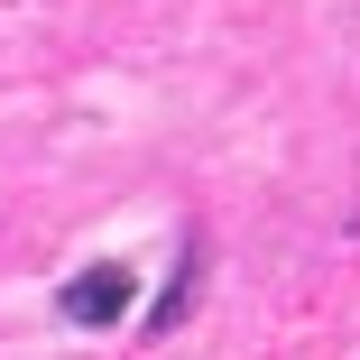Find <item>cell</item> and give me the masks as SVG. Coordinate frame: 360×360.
I'll return each instance as SVG.
<instances>
[{
	"instance_id": "1",
	"label": "cell",
	"mask_w": 360,
	"mask_h": 360,
	"mask_svg": "<svg viewBox=\"0 0 360 360\" xmlns=\"http://www.w3.org/2000/svg\"><path fill=\"white\" fill-rule=\"evenodd\" d=\"M129 296H139V277H129L120 259H102V268H84L75 286H65V323L102 333V323H120V314H129Z\"/></svg>"
},
{
	"instance_id": "2",
	"label": "cell",
	"mask_w": 360,
	"mask_h": 360,
	"mask_svg": "<svg viewBox=\"0 0 360 360\" xmlns=\"http://www.w3.org/2000/svg\"><path fill=\"white\" fill-rule=\"evenodd\" d=\"M185 296H194V259H185V268H176V286H167V305H158V314H148V333H176V314H185Z\"/></svg>"
}]
</instances>
